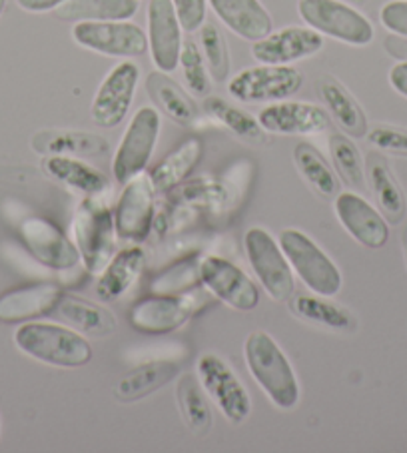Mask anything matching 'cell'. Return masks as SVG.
<instances>
[{"instance_id":"d590c367","label":"cell","mask_w":407,"mask_h":453,"mask_svg":"<svg viewBox=\"0 0 407 453\" xmlns=\"http://www.w3.org/2000/svg\"><path fill=\"white\" fill-rule=\"evenodd\" d=\"M330 154H332L335 172H338V176L343 180V182H346L349 188H364L365 172H364L362 154H359L357 146L351 142L348 136L332 134Z\"/></svg>"},{"instance_id":"2e32d148","label":"cell","mask_w":407,"mask_h":453,"mask_svg":"<svg viewBox=\"0 0 407 453\" xmlns=\"http://www.w3.org/2000/svg\"><path fill=\"white\" fill-rule=\"evenodd\" d=\"M182 25L172 0H150L148 3V49L152 62L160 73H174L182 52Z\"/></svg>"},{"instance_id":"44dd1931","label":"cell","mask_w":407,"mask_h":453,"mask_svg":"<svg viewBox=\"0 0 407 453\" xmlns=\"http://www.w3.org/2000/svg\"><path fill=\"white\" fill-rule=\"evenodd\" d=\"M208 4L226 28L244 41L256 42L273 30L270 12L260 0H208Z\"/></svg>"},{"instance_id":"f1b7e54d","label":"cell","mask_w":407,"mask_h":453,"mask_svg":"<svg viewBox=\"0 0 407 453\" xmlns=\"http://www.w3.org/2000/svg\"><path fill=\"white\" fill-rule=\"evenodd\" d=\"M365 172L367 178H370L373 196L378 200L383 214L388 216V220L394 224L402 222L405 216V196L403 190L399 188L397 180L391 174V168L388 166L386 158L375 152L367 154Z\"/></svg>"},{"instance_id":"7a4b0ae2","label":"cell","mask_w":407,"mask_h":453,"mask_svg":"<svg viewBox=\"0 0 407 453\" xmlns=\"http://www.w3.org/2000/svg\"><path fill=\"white\" fill-rule=\"evenodd\" d=\"M22 354L54 368H82L92 359V346L74 327L50 322H25L14 332Z\"/></svg>"},{"instance_id":"83f0119b","label":"cell","mask_w":407,"mask_h":453,"mask_svg":"<svg viewBox=\"0 0 407 453\" xmlns=\"http://www.w3.org/2000/svg\"><path fill=\"white\" fill-rule=\"evenodd\" d=\"M138 9V0H66L54 14L66 22H106L130 20Z\"/></svg>"},{"instance_id":"3957f363","label":"cell","mask_w":407,"mask_h":453,"mask_svg":"<svg viewBox=\"0 0 407 453\" xmlns=\"http://www.w3.org/2000/svg\"><path fill=\"white\" fill-rule=\"evenodd\" d=\"M74 240L81 260L90 274H100L116 248L114 214L96 196H86L74 212Z\"/></svg>"},{"instance_id":"5b68a950","label":"cell","mask_w":407,"mask_h":453,"mask_svg":"<svg viewBox=\"0 0 407 453\" xmlns=\"http://www.w3.org/2000/svg\"><path fill=\"white\" fill-rule=\"evenodd\" d=\"M297 11L310 28L343 44L367 46L375 36L372 22L342 0H300Z\"/></svg>"},{"instance_id":"8d00e7d4","label":"cell","mask_w":407,"mask_h":453,"mask_svg":"<svg viewBox=\"0 0 407 453\" xmlns=\"http://www.w3.org/2000/svg\"><path fill=\"white\" fill-rule=\"evenodd\" d=\"M200 46L210 74L214 76V81H224L230 73V54L226 38L214 22H204L200 27Z\"/></svg>"},{"instance_id":"5bb4252c","label":"cell","mask_w":407,"mask_h":453,"mask_svg":"<svg viewBox=\"0 0 407 453\" xmlns=\"http://www.w3.org/2000/svg\"><path fill=\"white\" fill-rule=\"evenodd\" d=\"M156 190L148 174H138L128 184H124V190L119 198V204L114 210V226L116 236L128 242H142L148 238L154 226V204Z\"/></svg>"},{"instance_id":"7dc6e473","label":"cell","mask_w":407,"mask_h":453,"mask_svg":"<svg viewBox=\"0 0 407 453\" xmlns=\"http://www.w3.org/2000/svg\"><path fill=\"white\" fill-rule=\"evenodd\" d=\"M357 3H365V0H357Z\"/></svg>"},{"instance_id":"8fae6325","label":"cell","mask_w":407,"mask_h":453,"mask_svg":"<svg viewBox=\"0 0 407 453\" xmlns=\"http://www.w3.org/2000/svg\"><path fill=\"white\" fill-rule=\"evenodd\" d=\"M198 280L214 298L238 311H252L260 303V290L252 278L226 257H204L198 264Z\"/></svg>"},{"instance_id":"484cf974","label":"cell","mask_w":407,"mask_h":453,"mask_svg":"<svg viewBox=\"0 0 407 453\" xmlns=\"http://www.w3.org/2000/svg\"><path fill=\"white\" fill-rule=\"evenodd\" d=\"M180 373V364L172 359L146 362L124 376L116 386V397L120 402H138L154 394L156 389L170 384Z\"/></svg>"},{"instance_id":"f6af8a7d","label":"cell","mask_w":407,"mask_h":453,"mask_svg":"<svg viewBox=\"0 0 407 453\" xmlns=\"http://www.w3.org/2000/svg\"><path fill=\"white\" fill-rule=\"evenodd\" d=\"M402 242H403V250H405V257H407V226H405V230H403V238H402Z\"/></svg>"},{"instance_id":"cb8c5ba5","label":"cell","mask_w":407,"mask_h":453,"mask_svg":"<svg viewBox=\"0 0 407 453\" xmlns=\"http://www.w3.org/2000/svg\"><path fill=\"white\" fill-rule=\"evenodd\" d=\"M319 96H322L327 112L340 124V128L348 136L362 138L367 134V119L357 100L349 95L343 84L334 76H324L319 81Z\"/></svg>"},{"instance_id":"6da1fadb","label":"cell","mask_w":407,"mask_h":453,"mask_svg":"<svg viewBox=\"0 0 407 453\" xmlns=\"http://www.w3.org/2000/svg\"><path fill=\"white\" fill-rule=\"evenodd\" d=\"M244 356L248 372L278 410L289 411L300 403V384L296 372L270 334H250L244 343Z\"/></svg>"},{"instance_id":"ffe728a7","label":"cell","mask_w":407,"mask_h":453,"mask_svg":"<svg viewBox=\"0 0 407 453\" xmlns=\"http://www.w3.org/2000/svg\"><path fill=\"white\" fill-rule=\"evenodd\" d=\"M62 300V290L54 284H33L0 296V322L17 324L49 316Z\"/></svg>"},{"instance_id":"7c38bea8","label":"cell","mask_w":407,"mask_h":453,"mask_svg":"<svg viewBox=\"0 0 407 453\" xmlns=\"http://www.w3.org/2000/svg\"><path fill=\"white\" fill-rule=\"evenodd\" d=\"M138 81L140 68L130 60L120 62L106 74L90 106L92 120L96 127L116 128L122 124L130 111L132 100H134Z\"/></svg>"},{"instance_id":"9a60e30c","label":"cell","mask_w":407,"mask_h":453,"mask_svg":"<svg viewBox=\"0 0 407 453\" xmlns=\"http://www.w3.org/2000/svg\"><path fill=\"white\" fill-rule=\"evenodd\" d=\"M20 238L38 262L46 268L66 272L81 262V252L57 224L44 218H27L20 224Z\"/></svg>"},{"instance_id":"f35d334b","label":"cell","mask_w":407,"mask_h":453,"mask_svg":"<svg viewBox=\"0 0 407 453\" xmlns=\"http://www.w3.org/2000/svg\"><path fill=\"white\" fill-rule=\"evenodd\" d=\"M367 140L380 148L383 152L389 154H402L407 156V130L389 127V124H378L372 130H367Z\"/></svg>"},{"instance_id":"e0dca14e","label":"cell","mask_w":407,"mask_h":453,"mask_svg":"<svg viewBox=\"0 0 407 453\" xmlns=\"http://www.w3.org/2000/svg\"><path fill=\"white\" fill-rule=\"evenodd\" d=\"M324 49V36L314 28L286 27L252 44V57L260 65H292Z\"/></svg>"},{"instance_id":"1f68e13d","label":"cell","mask_w":407,"mask_h":453,"mask_svg":"<svg viewBox=\"0 0 407 453\" xmlns=\"http://www.w3.org/2000/svg\"><path fill=\"white\" fill-rule=\"evenodd\" d=\"M292 310L297 318L305 319V322L326 326L330 330L349 332L356 327V319L351 316V311L332 302L330 298H326V296H296L292 300Z\"/></svg>"},{"instance_id":"4316f807","label":"cell","mask_w":407,"mask_h":453,"mask_svg":"<svg viewBox=\"0 0 407 453\" xmlns=\"http://www.w3.org/2000/svg\"><path fill=\"white\" fill-rule=\"evenodd\" d=\"M33 148L46 156H102L108 152V142L90 132L49 130L35 136Z\"/></svg>"},{"instance_id":"ab89813d","label":"cell","mask_w":407,"mask_h":453,"mask_svg":"<svg viewBox=\"0 0 407 453\" xmlns=\"http://www.w3.org/2000/svg\"><path fill=\"white\" fill-rule=\"evenodd\" d=\"M172 4L186 33H196L206 22L208 0H172Z\"/></svg>"},{"instance_id":"9c48e42d","label":"cell","mask_w":407,"mask_h":453,"mask_svg":"<svg viewBox=\"0 0 407 453\" xmlns=\"http://www.w3.org/2000/svg\"><path fill=\"white\" fill-rule=\"evenodd\" d=\"M303 76L289 65H260L244 68L228 82V92L240 103H280L302 88Z\"/></svg>"},{"instance_id":"74e56055","label":"cell","mask_w":407,"mask_h":453,"mask_svg":"<svg viewBox=\"0 0 407 453\" xmlns=\"http://www.w3.org/2000/svg\"><path fill=\"white\" fill-rule=\"evenodd\" d=\"M178 66L182 68L188 90H190L194 96H210V90H212V81H210L208 65H206V60H204L200 46L194 41H184L182 52H180Z\"/></svg>"},{"instance_id":"8992f818","label":"cell","mask_w":407,"mask_h":453,"mask_svg":"<svg viewBox=\"0 0 407 453\" xmlns=\"http://www.w3.org/2000/svg\"><path fill=\"white\" fill-rule=\"evenodd\" d=\"M244 250L257 282L272 300L288 302L294 296V274L288 257L276 240L264 228H250L244 236Z\"/></svg>"},{"instance_id":"603a6c76","label":"cell","mask_w":407,"mask_h":453,"mask_svg":"<svg viewBox=\"0 0 407 453\" xmlns=\"http://www.w3.org/2000/svg\"><path fill=\"white\" fill-rule=\"evenodd\" d=\"M42 168L57 182L82 192L86 196H100L111 188L108 178L98 168L74 158V156H49L44 158Z\"/></svg>"},{"instance_id":"bcb514c9","label":"cell","mask_w":407,"mask_h":453,"mask_svg":"<svg viewBox=\"0 0 407 453\" xmlns=\"http://www.w3.org/2000/svg\"><path fill=\"white\" fill-rule=\"evenodd\" d=\"M4 9H6V0H0V14L4 12Z\"/></svg>"},{"instance_id":"52a82bcc","label":"cell","mask_w":407,"mask_h":453,"mask_svg":"<svg viewBox=\"0 0 407 453\" xmlns=\"http://www.w3.org/2000/svg\"><path fill=\"white\" fill-rule=\"evenodd\" d=\"M196 372H198L204 392L210 395L222 416L232 426L244 424L252 413V400L230 365L220 356L204 354L196 364Z\"/></svg>"},{"instance_id":"ba28073f","label":"cell","mask_w":407,"mask_h":453,"mask_svg":"<svg viewBox=\"0 0 407 453\" xmlns=\"http://www.w3.org/2000/svg\"><path fill=\"white\" fill-rule=\"evenodd\" d=\"M160 136V114L152 106H144L132 116L122 142L112 160V174L120 186L142 174L150 162Z\"/></svg>"},{"instance_id":"277c9868","label":"cell","mask_w":407,"mask_h":453,"mask_svg":"<svg viewBox=\"0 0 407 453\" xmlns=\"http://www.w3.org/2000/svg\"><path fill=\"white\" fill-rule=\"evenodd\" d=\"M280 248L302 282L318 296L334 298L342 290V272L308 234L288 228L280 234Z\"/></svg>"},{"instance_id":"d6a6232c","label":"cell","mask_w":407,"mask_h":453,"mask_svg":"<svg viewBox=\"0 0 407 453\" xmlns=\"http://www.w3.org/2000/svg\"><path fill=\"white\" fill-rule=\"evenodd\" d=\"M294 164L297 172H300V176L319 194V196L332 198L338 194V176H335L330 164L326 162L324 156L319 154V150H316L314 146L305 142L297 144L294 148Z\"/></svg>"},{"instance_id":"30bf717a","label":"cell","mask_w":407,"mask_h":453,"mask_svg":"<svg viewBox=\"0 0 407 453\" xmlns=\"http://www.w3.org/2000/svg\"><path fill=\"white\" fill-rule=\"evenodd\" d=\"M73 38L82 49L112 58H138L148 50V36L130 20L76 22Z\"/></svg>"},{"instance_id":"4dcf8cb0","label":"cell","mask_w":407,"mask_h":453,"mask_svg":"<svg viewBox=\"0 0 407 453\" xmlns=\"http://www.w3.org/2000/svg\"><path fill=\"white\" fill-rule=\"evenodd\" d=\"M202 156V142L196 138L186 140L180 144L174 152H170L160 164L152 168L150 182L156 192H168L176 188L180 182L190 176V172L196 168Z\"/></svg>"},{"instance_id":"ee69618b","label":"cell","mask_w":407,"mask_h":453,"mask_svg":"<svg viewBox=\"0 0 407 453\" xmlns=\"http://www.w3.org/2000/svg\"><path fill=\"white\" fill-rule=\"evenodd\" d=\"M386 50L397 60H407V38L397 35L386 38Z\"/></svg>"},{"instance_id":"d6986e66","label":"cell","mask_w":407,"mask_h":453,"mask_svg":"<svg viewBox=\"0 0 407 453\" xmlns=\"http://www.w3.org/2000/svg\"><path fill=\"white\" fill-rule=\"evenodd\" d=\"M335 216L340 224L349 232V236L359 244L380 250L388 244L389 226L383 216L375 210L370 202L364 200L356 192H342L335 198Z\"/></svg>"},{"instance_id":"b9f144b4","label":"cell","mask_w":407,"mask_h":453,"mask_svg":"<svg viewBox=\"0 0 407 453\" xmlns=\"http://www.w3.org/2000/svg\"><path fill=\"white\" fill-rule=\"evenodd\" d=\"M389 84L397 95L407 98V60L397 62V65L389 70Z\"/></svg>"},{"instance_id":"4fadbf2b","label":"cell","mask_w":407,"mask_h":453,"mask_svg":"<svg viewBox=\"0 0 407 453\" xmlns=\"http://www.w3.org/2000/svg\"><path fill=\"white\" fill-rule=\"evenodd\" d=\"M200 308L198 294L160 292L138 302L130 311V324L142 334H170L182 327Z\"/></svg>"},{"instance_id":"60d3db41","label":"cell","mask_w":407,"mask_h":453,"mask_svg":"<svg viewBox=\"0 0 407 453\" xmlns=\"http://www.w3.org/2000/svg\"><path fill=\"white\" fill-rule=\"evenodd\" d=\"M380 20L389 33L407 38V0H391L380 11Z\"/></svg>"},{"instance_id":"ac0fdd59","label":"cell","mask_w":407,"mask_h":453,"mask_svg":"<svg viewBox=\"0 0 407 453\" xmlns=\"http://www.w3.org/2000/svg\"><path fill=\"white\" fill-rule=\"evenodd\" d=\"M257 122L265 132L284 136L322 134L330 127V114L311 103L280 100L257 114Z\"/></svg>"},{"instance_id":"e575fe53","label":"cell","mask_w":407,"mask_h":453,"mask_svg":"<svg viewBox=\"0 0 407 453\" xmlns=\"http://www.w3.org/2000/svg\"><path fill=\"white\" fill-rule=\"evenodd\" d=\"M204 108H206V112L212 116V119L222 122L226 128L240 136L242 140H246V142H264L265 130L260 127V122H257L252 114L242 111V108H236L218 96H206V100H204Z\"/></svg>"},{"instance_id":"d4e9b609","label":"cell","mask_w":407,"mask_h":453,"mask_svg":"<svg viewBox=\"0 0 407 453\" xmlns=\"http://www.w3.org/2000/svg\"><path fill=\"white\" fill-rule=\"evenodd\" d=\"M54 311L60 314V318L73 326L74 330L88 334L92 338H106V335H112L116 327H119L112 311L98 306V303L76 298V296H62Z\"/></svg>"},{"instance_id":"7bdbcfd3","label":"cell","mask_w":407,"mask_h":453,"mask_svg":"<svg viewBox=\"0 0 407 453\" xmlns=\"http://www.w3.org/2000/svg\"><path fill=\"white\" fill-rule=\"evenodd\" d=\"M65 3H66V0H17V4L20 6L22 11L35 12V14L57 11L58 6H62Z\"/></svg>"},{"instance_id":"836d02e7","label":"cell","mask_w":407,"mask_h":453,"mask_svg":"<svg viewBox=\"0 0 407 453\" xmlns=\"http://www.w3.org/2000/svg\"><path fill=\"white\" fill-rule=\"evenodd\" d=\"M180 411H182L184 421L196 435H206L212 429V411L204 397V388L200 380L194 376H184L178 381L176 388Z\"/></svg>"},{"instance_id":"7402d4cb","label":"cell","mask_w":407,"mask_h":453,"mask_svg":"<svg viewBox=\"0 0 407 453\" xmlns=\"http://www.w3.org/2000/svg\"><path fill=\"white\" fill-rule=\"evenodd\" d=\"M146 268V254L142 248L132 246L114 254L106 268L100 272L96 294L100 300L116 302L130 292Z\"/></svg>"},{"instance_id":"f546056e","label":"cell","mask_w":407,"mask_h":453,"mask_svg":"<svg viewBox=\"0 0 407 453\" xmlns=\"http://www.w3.org/2000/svg\"><path fill=\"white\" fill-rule=\"evenodd\" d=\"M146 90L154 100V104L178 124L188 127V124H194L198 119V108H196L194 100L174 81H170L166 73L158 70V73L148 76Z\"/></svg>"}]
</instances>
